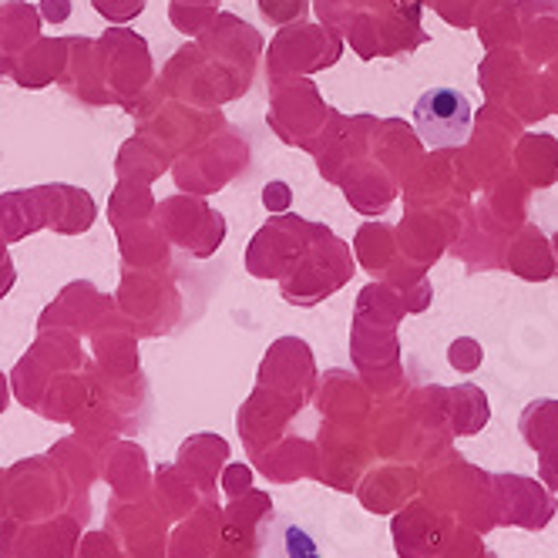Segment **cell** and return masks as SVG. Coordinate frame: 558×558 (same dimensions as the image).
Segmentation results:
<instances>
[{
    "label": "cell",
    "instance_id": "cell-10",
    "mask_svg": "<svg viewBox=\"0 0 558 558\" xmlns=\"http://www.w3.org/2000/svg\"><path fill=\"white\" fill-rule=\"evenodd\" d=\"M108 226L118 232V229H129V226H142V222H151L158 216V206L148 192V185L142 182H125L118 179L114 192L108 195Z\"/></svg>",
    "mask_w": 558,
    "mask_h": 558
},
{
    "label": "cell",
    "instance_id": "cell-8",
    "mask_svg": "<svg viewBox=\"0 0 558 558\" xmlns=\"http://www.w3.org/2000/svg\"><path fill=\"white\" fill-rule=\"evenodd\" d=\"M166 169H169L166 148L158 145L151 135H145V132L129 138L122 148H118V155H114V172H118V179H125V182L151 185Z\"/></svg>",
    "mask_w": 558,
    "mask_h": 558
},
{
    "label": "cell",
    "instance_id": "cell-11",
    "mask_svg": "<svg viewBox=\"0 0 558 558\" xmlns=\"http://www.w3.org/2000/svg\"><path fill=\"white\" fill-rule=\"evenodd\" d=\"M92 8L111 24H129L145 11V0H92Z\"/></svg>",
    "mask_w": 558,
    "mask_h": 558
},
{
    "label": "cell",
    "instance_id": "cell-2",
    "mask_svg": "<svg viewBox=\"0 0 558 558\" xmlns=\"http://www.w3.org/2000/svg\"><path fill=\"white\" fill-rule=\"evenodd\" d=\"M414 125L427 148L464 145L474 125L471 101L454 88H430L414 105Z\"/></svg>",
    "mask_w": 558,
    "mask_h": 558
},
{
    "label": "cell",
    "instance_id": "cell-5",
    "mask_svg": "<svg viewBox=\"0 0 558 558\" xmlns=\"http://www.w3.org/2000/svg\"><path fill=\"white\" fill-rule=\"evenodd\" d=\"M48 219H51L48 185L14 189L0 195V232L8 235V243H21V239L34 235L37 229H48Z\"/></svg>",
    "mask_w": 558,
    "mask_h": 558
},
{
    "label": "cell",
    "instance_id": "cell-9",
    "mask_svg": "<svg viewBox=\"0 0 558 558\" xmlns=\"http://www.w3.org/2000/svg\"><path fill=\"white\" fill-rule=\"evenodd\" d=\"M41 11L27 0H8V4H0V51H4L11 61L31 48L37 37H41Z\"/></svg>",
    "mask_w": 558,
    "mask_h": 558
},
{
    "label": "cell",
    "instance_id": "cell-6",
    "mask_svg": "<svg viewBox=\"0 0 558 558\" xmlns=\"http://www.w3.org/2000/svg\"><path fill=\"white\" fill-rule=\"evenodd\" d=\"M64 64H68V37H45L41 34L31 48H24L11 61V77L27 92H41V88L61 82Z\"/></svg>",
    "mask_w": 558,
    "mask_h": 558
},
{
    "label": "cell",
    "instance_id": "cell-12",
    "mask_svg": "<svg viewBox=\"0 0 558 558\" xmlns=\"http://www.w3.org/2000/svg\"><path fill=\"white\" fill-rule=\"evenodd\" d=\"M8 246H11L8 235L0 232V300H4L14 290V283H17V269H14V259H11Z\"/></svg>",
    "mask_w": 558,
    "mask_h": 558
},
{
    "label": "cell",
    "instance_id": "cell-3",
    "mask_svg": "<svg viewBox=\"0 0 558 558\" xmlns=\"http://www.w3.org/2000/svg\"><path fill=\"white\" fill-rule=\"evenodd\" d=\"M114 310V296L101 293L88 279H77V283H68L54 303L41 313V330H68V333H88L95 330L105 316Z\"/></svg>",
    "mask_w": 558,
    "mask_h": 558
},
{
    "label": "cell",
    "instance_id": "cell-1",
    "mask_svg": "<svg viewBox=\"0 0 558 558\" xmlns=\"http://www.w3.org/2000/svg\"><path fill=\"white\" fill-rule=\"evenodd\" d=\"M98 54H101L111 105L132 114L151 85V58H148L145 37H138L135 31L122 24H114L111 31L98 37Z\"/></svg>",
    "mask_w": 558,
    "mask_h": 558
},
{
    "label": "cell",
    "instance_id": "cell-13",
    "mask_svg": "<svg viewBox=\"0 0 558 558\" xmlns=\"http://www.w3.org/2000/svg\"><path fill=\"white\" fill-rule=\"evenodd\" d=\"M37 11H41V17L48 24H64L71 17V0H41Z\"/></svg>",
    "mask_w": 558,
    "mask_h": 558
},
{
    "label": "cell",
    "instance_id": "cell-7",
    "mask_svg": "<svg viewBox=\"0 0 558 558\" xmlns=\"http://www.w3.org/2000/svg\"><path fill=\"white\" fill-rule=\"evenodd\" d=\"M51 219L48 229L58 235H82L95 226L98 219V203L77 185L68 182H51Z\"/></svg>",
    "mask_w": 558,
    "mask_h": 558
},
{
    "label": "cell",
    "instance_id": "cell-14",
    "mask_svg": "<svg viewBox=\"0 0 558 558\" xmlns=\"http://www.w3.org/2000/svg\"><path fill=\"white\" fill-rule=\"evenodd\" d=\"M4 74H11V58L0 51V77H4Z\"/></svg>",
    "mask_w": 558,
    "mask_h": 558
},
{
    "label": "cell",
    "instance_id": "cell-4",
    "mask_svg": "<svg viewBox=\"0 0 558 558\" xmlns=\"http://www.w3.org/2000/svg\"><path fill=\"white\" fill-rule=\"evenodd\" d=\"M71 98H77L88 108H105L111 105L108 85H105V68L98 54V41L85 34H71L68 37V64L61 71L58 82Z\"/></svg>",
    "mask_w": 558,
    "mask_h": 558
}]
</instances>
